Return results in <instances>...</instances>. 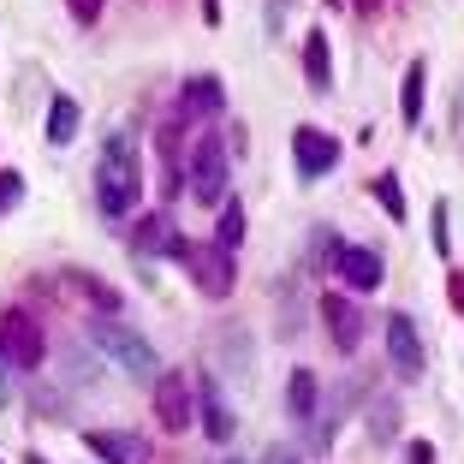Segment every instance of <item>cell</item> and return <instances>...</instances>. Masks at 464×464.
Masks as SVG:
<instances>
[{"label":"cell","instance_id":"5bb4252c","mask_svg":"<svg viewBox=\"0 0 464 464\" xmlns=\"http://www.w3.org/2000/svg\"><path fill=\"white\" fill-rule=\"evenodd\" d=\"M286 411L298 417V423H315V417H322V387H315V369H292V382H286Z\"/></svg>","mask_w":464,"mask_h":464},{"label":"cell","instance_id":"7a4b0ae2","mask_svg":"<svg viewBox=\"0 0 464 464\" xmlns=\"http://www.w3.org/2000/svg\"><path fill=\"white\" fill-rule=\"evenodd\" d=\"M90 340H96V352H108L131 382H150V387L161 382V357H155V345L143 340V334H131L125 322H113V315H90Z\"/></svg>","mask_w":464,"mask_h":464},{"label":"cell","instance_id":"3957f363","mask_svg":"<svg viewBox=\"0 0 464 464\" xmlns=\"http://www.w3.org/2000/svg\"><path fill=\"white\" fill-rule=\"evenodd\" d=\"M167 256L191 268V280H197V292H203V298H227V292L238 286L232 250H220V245H191V238H173V245H167Z\"/></svg>","mask_w":464,"mask_h":464},{"label":"cell","instance_id":"603a6c76","mask_svg":"<svg viewBox=\"0 0 464 464\" xmlns=\"http://www.w3.org/2000/svg\"><path fill=\"white\" fill-rule=\"evenodd\" d=\"M429 238H435V250H440V256H452V227H447V203H435V208H429Z\"/></svg>","mask_w":464,"mask_h":464},{"label":"cell","instance_id":"d6986e66","mask_svg":"<svg viewBox=\"0 0 464 464\" xmlns=\"http://www.w3.org/2000/svg\"><path fill=\"white\" fill-rule=\"evenodd\" d=\"M215 245L220 250H238V245H245V203H238V197H227V203H220V215H215Z\"/></svg>","mask_w":464,"mask_h":464},{"label":"cell","instance_id":"cb8c5ba5","mask_svg":"<svg viewBox=\"0 0 464 464\" xmlns=\"http://www.w3.org/2000/svg\"><path fill=\"white\" fill-rule=\"evenodd\" d=\"M66 13L78 18V24H96V18H102V0H66Z\"/></svg>","mask_w":464,"mask_h":464},{"label":"cell","instance_id":"484cf974","mask_svg":"<svg viewBox=\"0 0 464 464\" xmlns=\"http://www.w3.org/2000/svg\"><path fill=\"white\" fill-rule=\"evenodd\" d=\"M447 298H452V304H459V310H464V268H459V274H452V280H447Z\"/></svg>","mask_w":464,"mask_h":464},{"label":"cell","instance_id":"4fadbf2b","mask_svg":"<svg viewBox=\"0 0 464 464\" xmlns=\"http://www.w3.org/2000/svg\"><path fill=\"white\" fill-rule=\"evenodd\" d=\"M304 83H310L315 96H322V90H334V48H328V36H322V30H310V36H304Z\"/></svg>","mask_w":464,"mask_h":464},{"label":"cell","instance_id":"2e32d148","mask_svg":"<svg viewBox=\"0 0 464 464\" xmlns=\"http://www.w3.org/2000/svg\"><path fill=\"white\" fill-rule=\"evenodd\" d=\"M173 238H179V232L167 227V215H137L131 220V250H137V256H155V250L167 256V245H173Z\"/></svg>","mask_w":464,"mask_h":464},{"label":"cell","instance_id":"ba28073f","mask_svg":"<svg viewBox=\"0 0 464 464\" xmlns=\"http://www.w3.org/2000/svg\"><path fill=\"white\" fill-rule=\"evenodd\" d=\"M322 322H328V340L340 345L345 357L363 345V310H357L345 292H322Z\"/></svg>","mask_w":464,"mask_h":464},{"label":"cell","instance_id":"9c48e42d","mask_svg":"<svg viewBox=\"0 0 464 464\" xmlns=\"http://www.w3.org/2000/svg\"><path fill=\"white\" fill-rule=\"evenodd\" d=\"M292 161H298V179H322L340 161V143H334L328 131H315V125H298V131H292Z\"/></svg>","mask_w":464,"mask_h":464},{"label":"cell","instance_id":"44dd1931","mask_svg":"<svg viewBox=\"0 0 464 464\" xmlns=\"http://www.w3.org/2000/svg\"><path fill=\"white\" fill-rule=\"evenodd\" d=\"M72 286H78V292H90V304H96L102 315H113V310H120V292H113V286H102L96 274H83V268H72Z\"/></svg>","mask_w":464,"mask_h":464},{"label":"cell","instance_id":"83f0119b","mask_svg":"<svg viewBox=\"0 0 464 464\" xmlns=\"http://www.w3.org/2000/svg\"><path fill=\"white\" fill-rule=\"evenodd\" d=\"M13 399V382H6V352H0V405Z\"/></svg>","mask_w":464,"mask_h":464},{"label":"cell","instance_id":"d4e9b609","mask_svg":"<svg viewBox=\"0 0 464 464\" xmlns=\"http://www.w3.org/2000/svg\"><path fill=\"white\" fill-rule=\"evenodd\" d=\"M405 464H435V440H411V447H405Z\"/></svg>","mask_w":464,"mask_h":464},{"label":"cell","instance_id":"ac0fdd59","mask_svg":"<svg viewBox=\"0 0 464 464\" xmlns=\"http://www.w3.org/2000/svg\"><path fill=\"white\" fill-rule=\"evenodd\" d=\"M78 120H83L78 102H72V96H54V102H48V143H60V150H66L72 137H78Z\"/></svg>","mask_w":464,"mask_h":464},{"label":"cell","instance_id":"ffe728a7","mask_svg":"<svg viewBox=\"0 0 464 464\" xmlns=\"http://www.w3.org/2000/svg\"><path fill=\"white\" fill-rule=\"evenodd\" d=\"M369 191H375V203H382L393 220H405V191H399V173H375V179H369Z\"/></svg>","mask_w":464,"mask_h":464},{"label":"cell","instance_id":"9a60e30c","mask_svg":"<svg viewBox=\"0 0 464 464\" xmlns=\"http://www.w3.org/2000/svg\"><path fill=\"white\" fill-rule=\"evenodd\" d=\"M423 102H429V66L423 60H411L405 66V83H399V120L417 131V120H423Z\"/></svg>","mask_w":464,"mask_h":464},{"label":"cell","instance_id":"e0dca14e","mask_svg":"<svg viewBox=\"0 0 464 464\" xmlns=\"http://www.w3.org/2000/svg\"><path fill=\"white\" fill-rule=\"evenodd\" d=\"M197 417H203V435L215 440H232V411L220 405V393H215V382H203V399H197Z\"/></svg>","mask_w":464,"mask_h":464},{"label":"cell","instance_id":"30bf717a","mask_svg":"<svg viewBox=\"0 0 464 464\" xmlns=\"http://www.w3.org/2000/svg\"><path fill=\"white\" fill-rule=\"evenodd\" d=\"M83 447L96 452V459H108V464H150V440L125 435V429H90Z\"/></svg>","mask_w":464,"mask_h":464},{"label":"cell","instance_id":"8fae6325","mask_svg":"<svg viewBox=\"0 0 464 464\" xmlns=\"http://www.w3.org/2000/svg\"><path fill=\"white\" fill-rule=\"evenodd\" d=\"M334 274H340L352 292H375V286H382V256L363 250V245H340V250H334Z\"/></svg>","mask_w":464,"mask_h":464},{"label":"cell","instance_id":"f546056e","mask_svg":"<svg viewBox=\"0 0 464 464\" xmlns=\"http://www.w3.org/2000/svg\"><path fill=\"white\" fill-rule=\"evenodd\" d=\"M227 464H245V459H227Z\"/></svg>","mask_w":464,"mask_h":464},{"label":"cell","instance_id":"6da1fadb","mask_svg":"<svg viewBox=\"0 0 464 464\" xmlns=\"http://www.w3.org/2000/svg\"><path fill=\"white\" fill-rule=\"evenodd\" d=\"M143 197V167H137V143L125 131H108L102 137V161H96V203L102 215L125 220Z\"/></svg>","mask_w":464,"mask_h":464},{"label":"cell","instance_id":"4316f807","mask_svg":"<svg viewBox=\"0 0 464 464\" xmlns=\"http://www.w3.org/2000/svg\"><path fill=\"white\" fill-rule=\"evenodd\" d=\"M262 464H298V452H292V447H274V452H268Z\"/></svg>","mask_w":464,"mask_h":464},{"label":"cell","instance_id":"f1b7e54d","mask_svg":"<svg viewBox=\"0 0 464 464\" xmlns=\"http://www.w3.org/2000/svg\"><path fill=\"white\" fill-rule=\"evenodd\" d=\"M357 13H382V0H352Z\"/></svg>","mask_w":464,"mask_h":464},{"label":"cell","instance_id":"5b68a950","mask_svg":"<svg viewBox=\"0 0 464 464\" xmlns=\"http://www.w3.org/2000/svg\"><path fill=\"white\" fill-rule=\"evenodd\" d=\"M191 197L197 203H208V208H220L227 203V137L220 131H208V137H197V155H191Z\"/></svg>","mask_w":464,"mask_h":464},{"label":"cell","instance_id":"277c9868","mask_svg":"<svg viewBox=\"0 0 464 464\" xmlns=\"http://www.w3.org/2000/svg\"><path fill=\"white\" fill-rule=\"evenodd\" d=\"M0 352H6L13 369L36 375L42 357H48V334H42V322L30 310H6V315H0Z\"/></svg>","mask_w":464,"mask_h":464},{"label":"cell","instance_id":"52a82bcc","mask_svg":"<svg viewBox=\"0 0 464 464\" xmlns=\"http://www.w3.org/2000/svg\"><path fill=\"white\" fill-rule=\"evenodd\" d=\"M387 357H393L399 382H417V375H423V340H417V328H411L405 310L387 315Z\"/></svg>","mask_w":464,"mask_h":464},{"label":"cell","instance_id":"8992f818","mask_svg":"<svg viewBox=\"0 0 464 464\" xmlns=\"http://www.w3.org/2000/svg\"><path fill=\"white\" fill-rule=\"evenodd\" d=\"M197 405H191V387H185V375L179 369H161V382H155V423L167 429V435H179V429H191Z\"/></svg>","mask_w":464,"mask_h":464},{"label":"cell","instance_id":"7c38bea8","mask_svg":"<svg viewBox=\"0 0 464 464\" xmlns=\"http://www.w3.org/2000/svg\"><path fill=\"white\" fill-rule=\"evenodd\" d=\"M220 108H227V90H220L215 72H197V78L179 90V113H185V120H215Z\"/></svg>","mask_w":464,"mask_h":464},{"label":"cell","instance_id":"7402d4cb","mask_svg":"<svg viewBox=\"0 0 464 464\" xmlns=\"http://www.w3.org/2000/svg\"><path fill=\"white\" fill-rule=\"evenodd\" d=\"M18 203H24V173H13V167H0V215H13Z\"/></svg>","mask_w":464,"mask_h":464}]
</instances>
